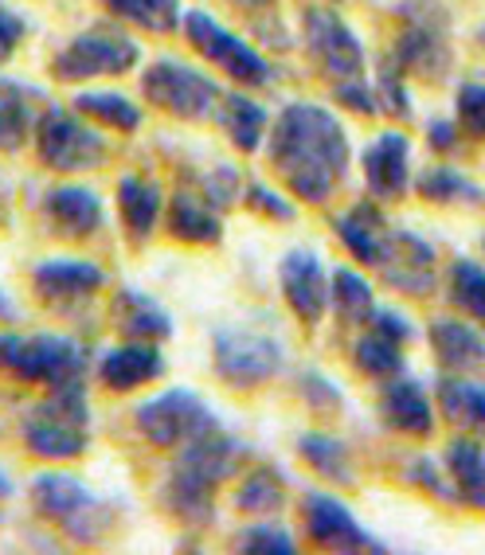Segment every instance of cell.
<instances>
[{
	"instance_id": "1",
	"label": "cell",
	"mask_w": 485,
	"mask_h": 555,
	"mask_svg": "<svg viewBox=\"0 0 485 555\" xmlns=\"http://www.w3.org/2000/svg\"><path fill=\"white\" fill-rule=\"evenodd\" d=\"M270 165L302 204H329L353 160L341 118L317 102H290L270 129Z\"/></svg>"
},
{
	"instance_id": "2",
	"label": "cell",
	"mask_w": 485,
	"mask_h": 555,
	"mask_svg": "<svg viewBox=\"0 0 485 555\" xmlns=\"http://www.w3.org/2000/svg\"><path fill=\"white\" fill-rule=\"evenodd\" d=\"M239 462H243L239 438L224 435L219 427L189 438L161 486V505L184 528H208L216 516V489L235 474Z\"/></svg>"
},
{
	"instance_id": "3",
	"label": "cell",
	"mask_w": 485,
	"mask_h": 555,
	"mask_svg": "<svg viewBox=\"0 0 485 555\" xmlns=\"http://www.w3.org/2000/svg\"><path fill=\"white\" fill-rule=\"evenodd\" d=\"M87 387L82 379H71V384L51 387V399L36 403L24 415V447L43 462H71L87 450Z\"/></svg>"
},
{
	"instance_id": "4",
	"label": "cell",
	"mask_w": 485,
	"mask_h": 555,
	"mask_svg": "<svg viewBox=\"0 0 485 555\" xmlns=\"http://www.w3.org/2000/svg\"><path fill=\"white\" fill-rule=\"evenodd\" d=\"M0 372L24 384L60 387L82 379L87 352L79 340L60 337V333H0Z\"/></svg>"
},
{
	"instance_id": "5",
	"label": "cell",
	"mask_w": 485,
	"mask_h": 555,
	"mask_svg": "<svg viewBox=\"0 0 485 555\" xmlns=\"http://www.w3.org/2000/svg\"><path fill=\"white\" fill-rule=\"evenodd\" d=\"M141 60V48L133 36H126L114 24H94V28L71 36L55 60H51V75L60 82H87V79H106V75H126Z\"/></svg>"
},
{
	"instance_id": "6",
	"label": "cell",
	"mask_w": 485,
	"mask_h": 555,
	"mask_svg": "<svg viewBox=\"0 0 485 555\" xmlns=\"http://www.w3.org/2000/svg\"><path fill=\"white\" fill-rule=\"evenodd\" d=\"M31 505L43 520L71 535V540H99L110 528V505L94 496L75 474H40L31 481Z\"/></svg>"
},
{
	"instance_id": "7",
	"label": "cell",
	"mask_w": 485,
	"mask_h": 555,
	"mask_svg": "<svg viewBox=\"0 0 485 555\" xmlns=\"http://www.w3.org/2000/svg\"><path fill=\"white\" fill-rule=\"evenodd\" d=\"M36 153L51 172H87L99 169L106 157V138L90 129L75 106H51L36 121Z\"/></svg>"
},
{
	"instance_id": "8",
	"label": "cell",
	"mask_w": 485,
	"mask_h": 555,
	"mask_svg": "<svg viewBox=\"0 0 485 555\" xmlns=\"http://www.w3.org/2000/svg\"><path fill=\"white\" fill-rule=\"evenodd\" d=\"M141 94L157 109L173 114L180 121H204L216 114L224 90L216 87L212 75L189 67L184 60H157L141 75Z\"/></svg>"
},
{
	"instance_id": "9",
	"label": "cell",
	"mask_w": 485,
	"mask_h": 555,
	"mask_svg": "<svg viewBox=\"0 0 485 555\" xmlns=\"http://www.w3.org/2000/svg\"><path fill=\"white\" fill-rule=\"evenodd\" d=\"M392 60L404 67V75L443 79V70L450 67V43H446V12L435 0H404Z\"/></svg>"
},
{
	"instance_id": "10",
	"label": "cell",
	"mask_w": 485,
	"mask_h": 555,
	"mask_svg": "<svg viewBox=\"0 0 485 555\" xmlns=\"http://www.w3.org/2000/svg\"><path fill=\"white\" fill-rule=\"evenodd\" d=\"M184 36H189L192 48H196L212 67L224 70L228 79L243 82V87H267V82H275V67H270L243 36L224 28L212 12H204V9L184 12Z\"/></svg>"
},
{
	"instance_id": "11",
	"label": "cell",
	"mask_w": 485,
	"mask_h": 555,
	"mask_svg": "<svg viewBox=\"0 0 485 555\" xmlns=\"http://www.w3.org/2000/svg\"><path fill=\"white\" fill-rule=\"evenodd\" d=\"M212 360L224 384L231 387H255L267 384L282 372L286 352L275 337L258 333L251 325H224L212 337Z\"/></svg>"
},
{
	"instance_id": "12",
	"label": "cell",
	"mask_w": 485,
	"mask_h": 555,
	"mask_svg": "<svg viewBox=\"0 0 485 555\" xmlns=\"http://www.w3.org/2000/svg\"><path fill=\"white\" fill-rule=\"evenodd\" d=\"M133 427L145 435V442L161 450H180L189 438L204 435V430L219 427L212 406L189 391V387H169L161 396L145 399V403L133 411Z\"/></svg>"
},
{
	"instance_id": "13",
	"label": "cell",
	"mask_w": 485,
	"mask_h": 555,
	"mask_svg": "<svg viewBox=\"0 0 485 555\" xmlns=\"http://www.w3.org/2000/svg\"><path fill=\"white\" fill-rule=\"evenodd\" d=\"M302 36H306L309 60L329 79V87L365 79V48L360 36L329 9H306L302 16Z\"/></svg>"
},
{
	"instance_id": "14",
	"label": "cell",
	"mask_w": 485,
	"mask_h": 555,
	"mask_svg": "<svg viewBox=\"0 0 485 555\" xmlns=\"http://www.w3.org/2000/svg\"><path fill=\"white\" fill-rule=\"evenodd\" d=\"M302 525L314 544L333 547V552H384L376 535L365 525H357V516L348 513L345 501L329 493H306L302 496Z\"/></svg>"
},
{
	"instance_id": "15",
	"label": "cell",
	"mask_w": 485,
	"mask_h": 555,
	"mask_svg": "<svg viewBox=\"0 0 485 555\" xmlns=\"http://www.w3.org/2000/svg\"><path fill=\"white\" fill-rule=\"evenodd\" d=\"M278 286H282V298L294 309L306 325H317L329 309V274L326 262L314 255V250L297 247L286 250V258L278 262Z\"/></svg>"
},
{
	"instance_id": "16",
	"label": "cell",
	"mask_w": 485,
	"mask_h": 555,
	"mask_svg": "<svg viewBox=\"0 0 485 555\" xmlns=\"http://www.w3.org/2000/svg\"><path fill=\"white\" fill-rule=\"evenodd\" d=\"M31 286L48 306L71 309L82 306L106 286V270L87 262V258H48L31 270Z\"/></svg>"
},
{
	"instance_id": "17",
	"label": "cell",
	"mask_w": 485,
	"mask_h": 555,
	"mask_svg": "<svg viewBox=\"0 0 485 555\" xmlns=\"http://www.w3.org/2000/svg\"><path fill=\"white\" fill-rule=\"evenodd\" d=\"M365 180L376 199H404L411 189V141L399 129L380 133L365 150Z\"/></svg>"
},
{
	"instance_id": "18",
	"label": "cell",
	"mask_w": 485,
	"mask_h": 555,
	"mask_svg": "<svg viewBox=\"0 0 485 555\" xmlns=\"http://www.w3.org/2000/svg\"><path fill=\"white\" fill-rule=\"evenodd\" d=\"M380 418H384L387 430H399V435L411 438H431V430H435L431 396L411 376L384 379V387H380Z\"/></svg>"
},
{
	"instance_id": "19",
	"label": "cell",
	"mask_w": 485,
	"mask_h": 555,
	"mask_svg": "<svg viewBox=\"0 0 485 555\" xmlns=\"http://www.w3.org/2000/svg\"><path fill=\"white\" fill-rule=\"evenodd\" d=\"M102 216H106L102 196L87 184H55L43 196V219L63 238H90L102 228Z\"/></svg>"
},
{
	"instance_id": "20",
	"label": "cell",
	"mask_w": 485,
	"mask_h": 555,
	"mask_svg": "<svg viewBox=\"0 0 485 555\" xmlns=\"http://www.w3.org/2000/svg\"><path fill=\"white\" fill-rule=\"evenodd\" d=\"M165 372L157 340H126L118 348H106L99 360V379L110 391H133L141 384H153Z\"/></svg>"
},
{
	"instance_id": "21",
	"label": "cell",
	"mask_w": 485,
	"mask_h": 555,
	"mask_svg": "<svg viewBox=\"0 0 485 555\" xmlns=\"http://www.w3.org/2000/svg\"><path fill=\"white\" fill-rule=\"evenodd\" d=\"M380 270L392 286L407 289V294H431V286H435V250L411 231H392Z\"/></svg>"
},
{
	"instance_id": "22",
	"label": "cell",
	"mask_w": 485,
	"mask_h": 555,
	"mask_svg": "<svg viewBox=\"0 0 485 555\" xmlns=\"http://www.w3.org/2000/svg\"><path fill=\"white\" fill-rule=\"evenodd\" d=\"M337 235L348 247V255L360 258L365 267H376V270L387 255V243H392V228H387V219L380 216L372 204L348 208L345 216L337 219Z\"/></svg>"
},
{
	"instance_id": "23",
	"label": "cell",
	"mask_w": 485,
	"mask_h": 555,
	"mask_svg": "<svg viewBox=\"0 0 485 555\" xmlns=\"http://www.w3.org/2000/svg\"><path fill=\"white\" fill-rule=\"evenodd\" d=\"M114 325L129 340H165L173 337V318L165 313L157 298H149L141 289H118L114 294Z\"/></svg>"
},
{
	"instance_id": "24",
	"label": "cell",
	"mask_w": 485,
	"mask_h": 555,
	"mask_svg": "<svg viewBox=\"0 0 485 555\" xmlns=\"http://www.w3.org/2000/svg\"><path fill=\"white\" fill-rule=\"evenodd\" d=\"M169 231L180 243L192 247H216L224 238V223H219L216 208H212L204 192H177L169 204Z\"/></svg>"
},
{
	"instance_id": "25",
	"label": "cell",
	"mask_w": 485,
	"mask_h": 555,
	"mask_svg": "<svg viewBox=\"0 0 485 555\" xmlns=\"http://www.w3.org/2000/svg\"><path fill=\"white\" fill-rule=\"evenodd\" d=\"M161 208H165V199H161V189L149 177L129 172V177L118 180V211L133 243H145L153 235V228L161 223Z\"/></svg>"
},
{
	"instance_id": "26",
	"label": "cell",
	"mask_w": 485,
	"mask_h": 555,
	"mask_svg": "<svg viewBox=\"0 0 485 555\" xmlns=\"http://www.w3.org/2000/svg\"><path fill=\"white\" fill-rule=\"evenodd\" d=\"M431 348H435V357L450 372H465V367L485 364V337L474 325H465V321L455 318L435 321L431 325Z\"/></svg>"
},
{
	"instance_id": "27",
	"label": "cell",
	"mask_w": 485,
	"mask_h": 555,
	"mask_svg": "<svg viewBox=\"0 0 485 555\" xmlns=\"http://www.w3.org/2000/svg\"><path fill=\"white\" fill-rule=\"evenodd\" d=\"M216 118L231 145L243 153H255L263 145V138H267V109L258 106L255 99H247V94H235V90L224 94L216 106Z\"/></svg>"
},
{
	"instance_id": "28",
	"label": "cell",
	"mask_w": 485,
	"mask_h": 555,
	"mask_svg": "<svg viewBox=\"0 0 485 555\" xmlns=\"http://www.w3.org/2000/svg\"><path fill=\"white\" fill-rule=\"evenodd\" d=\"M446 469L455 481V496L470 508H485V447L474 438H455L446 447Z\"/></svg>"
},
{
	"instance_id": "29",
	"label": "cell",
	"mask_w": 485,
	"mask_h": 555,
	"mask_svg": "<svg viewBox=\"0 0 485 555\" xmlns=\"http://www.w3.org/2000/svg\"><path fill=\"white\" fill-rule=\"evenodd\" d=\"M71 106L79 109L82 118L118 129V133H133V129H141V106L133 99H126L122 90H79Z\"/></svg>"
},
{
	"instance_id": "30",
	"label": "cell",
	"mask_w": 485,
	"mask_h": 555,
	"mask_svg": "<svg viewBox=\"0 0 485 555\" xmlns=\"http://www.w3.org/2000/svg\"><path fill=\"white\" fill-rule=\"evenodd\" d=\"M438 411L450 423H458V427L482 430L485 435V384L455 379V376L438 379Z\"/></svg>"
},
{
	"instance_id": "31",
	"label": "cell",
	"mask_w": 485,
	"mask_h": 555,
	"mask_svg": "<svg viewBox=\"0 0 485 555\" xmlns=\"http://www.w3.org/2000/svg\"><path fill=\"white\" fill-rule=\"evenodd\" d=\"M329 306L337 309L341 321H353V325H360V321L372 318V309H376V298H372V286H368V278L360 274V270H333V278H329Z\"/></svg>"
},
{
	"instance_id": "32",
	"label": "cell",
	"mask_w": 485,
	"mask_h": 555,
	"mask_svg": "<svg viewBox=\"0 0 485 555\" xmlns=\"http://www.w3.org/2000/svg\"><path fill=\"white\" fill-rule=\"evenodd\" d=\"M297 454L309 469H317L321 477L337 481V486H348L353 481V462H348V447L341 438L329 435H302L297 438Z\"/></svg>"
},
{
	"instance_id": "33",
	"label": "cell",
	"mask_w": 485,
	"mask_h": 555,
	"mask_svg": "<svg viewBox=\"0 0 485 555\" xmlns=\"http://www.w3.org/2000/svg\"><path fill=\"white\" fill-rule=\"evenodd\" d=\"M235 508L255 516H270L278 508H286V481L278 477V469H255V474H247L239 481Z\"/></svg>"
},
{
	"instance_id": "34",
	"label": "cell",
	"mask_w": 485,
	"mask_h": 555,
	"mask_svg": "<svg viewBox=\"0 0 485 555\" xmlns=\"http://www.w3.org/2000/svg\"><path fill=\"white\" fill-rule=\"evenodd\" d=\"M102 4H106L110 12H118L122 21L157 31V36H165V31H173L177 24H184L180 0H102Z\"/></svg>"
},
{
	"instance_id": "35",
	"label": "cell",
	"mask_w": 485,
	"mask_h": 555,
	"mask_svg": "<svg viewBox=\"0 0 485 555\" xmlns=\"http://www.w3.org/2000/svg\"><path fill=\"white\" fill-rule=\"evenodd\" d=\"M399 348L404 345L380 337V333H368V337H360L357 345H353V364L372 379H392L404 372V352H399Z\"/></svg>"
},
{
	"instance_id": "36",
	"label": "cell",
	"mask_w": 485,
	"mask_h": 555,
	"mask_svg": "<svg viewBox=\"0 0 485 555\" xmlns=\"http://www.w3.org/2000/svg\"><path fill=\"white\" fill-rule=\"evenodd\" d=\"M446 278H450V301L485 325V267H477L474 258H455Z\"/></svg>"
},
{
	"instance_id": "37",
	"label": "cell",
	"mask_w": 485,
	"mask_h": 555,
	"mask_svg": "<svg viewBox=\"0 0 485 555\" xmlns=\"http://www.w3.org/2000/svg\"><path fill=\"white\" fill-rule=\"evenodd\" d=\"M419 196L435 199V204H482L485 192L455 169H426L419 177Z\"/></svg>"
},
{
	"instance_id": "38",
	"label": "cell",
	"mask_w": 485,
	"mask_h": 555,
	"mask_svg": "<svg viewBox=\"0 0 485 555\" xmlns=\"http://www.w3.org/2000/svg\"><path fill=\"white\" fill-rule=\"evenodd\" d=\"M31 129V114H28V102L21 99V90L16 87H4L0 82V153H16L28 141Z\"/></svg>"
},
{
	"instance_id": "39",
	"label": "cell",
	"mask_w": 485,
	"mask_h": 555,
	"mask_svg": "<svg viewBox=\"0 0 485 555\" xmlns=\"http://www.w3.org/2000/svg\"><path fill=\"white\" fill-rule=\"evenodd\" d=\"M376 102L380 109H387L392 118H411V99H407V87H404V67H399L392 55L384 60V67L376 70Z\"/></svg>"
},
{
	"instance_id": "40",
	"label": "cell",
	"mask_w": 485,
	"mask_h": 555,
	"mask_svg": "<svg viewBox=\"0 0 485 555\" xmlns=\"http://www.w3.org/2000/svg\"><path fill=\"white\" fill-rule=\"evenodd\" d=\"M235 547L239 552H255V555H290L294 552V535L286 532L282 525H267V516L258 520V525L243 528V532H235Z\"/></svg>"
},
{
	"instance_id": "41",
	"label": "cell",
	"mask_w": 485,
	"mask_h": 555,
	"mask_svg": "<svg viewBox=\"0 0 485 555\" xmlns=\"http://www.w3.org/2000/svg\"><path fill=\"white\" fill-rule=\"evenodd\" d=\"M455 109H458V126L470 138H485V82H462Z\"/></svg>"
},
{
	"instance_id": "42",
	"label": "cell",
	"mask_w": 485,
	"mask_h": 555,
	"mask_svg": "<svg viewBox=\"0 0 485 555\" xmlns=\"http://www.w3.org/2000/svg\"><path fill=\"white\" fill-rule=\"evenodd\" d=\"M239 189H243V180H239V172H235V165H216V169L204 177V199H208L212 208H231L239 199Z\"/></svg>"
},
{
	"instance_id": "43",
	"label": "cell",
	"mask_w": 485,
	"mask_h": 555,
	"mask_svg": "<svg viewBox=\"0 0 485 555\" xmlns=\"http://www.w3.org/2000/svg\"><path fill=\"white\" fill-rule=\"evenodd\" d=\"M247 204H251V211H258V216H267V219H278V223L294 219V204H290V199H282V192L267 189V184H251Z\"/></svg>"
},
{
	"instance_id": "44",
	"label": "cell",
	"mask_w": 485,
	"mask_h": 555,
	"mask_svg": "<svg viewBox=\"0 0 485 555\" xmlns=\"http://www.w3.org/2000/svg\"><path fill=\"white\" fill-rule=\"evenodd\" d=\"M368 325H372V333H380V337L396 340V345H407L411 340V321L399 313V309H372V318H368Z\"/></svg>"
},
{
	"instance_id": "45",
	"label": "cell",
	"mask_w": 485,
	"mask_h": 555,
	"mask_svg": "<svg viewBox=\"0 0 485 555\" xmlns=\"http://www.w3.org/2000/svg\"><path fill=\"white\" fill-rule=\"evenodd\" d=\"M302 396H306V403L317 406V411H329V406L341 403L337 384H329V379L317 376V372H306V376H302Z\"/></svg>"
},
{
	"instance_id": "46",
	"label": "cell",
	"mask_w": 485,
	"mask_h": 555,
	"mask_svg": "<svg viewBox=\"0 0 485 555\" xmlns=\"http://www.w3.org/2000/svg\"><path fill=\"white\" fill-rule=\"evenodd\" d=\"M21 40H24V21L9 9V4H0V63L21 48Z\"/></svg>"
},
{
	"instance_id": "47",
	"label": "cell",
	"mask_w": 485,
	"mask_h": 555,
	"mask_svg": "<svg viewBox=\"0 0 485 555\" xmlns=\"http://www.w3.org/2000/svg\"><path fill=\"white\" fill-rule=\"evenodd\" d=\"M426 138H431V145H435L438 153H450L458 145V129L450 126V121H435V126L426 129Z\"/></svg>"
},
{
	"instance_id": "48",
	"label": "cell",
	"mask_w": 485,
	"mask_h": 555,
	"mask_svg": "<svg viewBox=\"0 0 485 555\" xmlns=\"http://www.w3.org/2000/svg\"><path fill=\"white\" fill-rule=\"evenodd\" d=\"M16 318H21V309H16V301L9 298V289L0 286V321H4V325H12Z\"/></svg>"
},
{
	"instance_id": "49",
	"label": "cell",
	"mask_w": 485,
	"mask_h": 555,
	"mask_svg": "<svg viewBox=\"0 0 485 555\" xmlns=\"http://www.w3.org/2000/svg\"><path fill=\"white\" fill-rule=\"evenodd\" d=\"M231 4H239V9H247V12H267V9H275L278 0H231Z\"/></svg>"
},
{
	"instance_id": "50",
	"label": "cell",
	"mask_w": 485,
	"mask_h": 555,
	"mask_svg": "<svg viewBox=\"0 0 485 555\" xmlns=\"http://www.w3.org/2000/svg\"><path fill=\"white\" fill-rule=\"evenodd\" d=\"M12 489H16V486H12V477L4 474V466H0V501H9V496H12Z\"/></svg>"
},
{
	"instance_id": "51",
	"label": "cell",
	"mask_w": 485,
	"mask_h": 555,
	"mask_svg": "<svg viewBox=\"0 0 485 555\" xmlns=\"http://www.w3.org/2000/svg\"><path fill=\"white\" fill-rule=\"evenodd\" d=\"M9 219V189H4V180H0V223Z\"/></svg>"
},
{
	"instance_id": "52",
	"label": "cell",
	"mask_w": 485,
	"mask_h": 555,
	"mask_svg": "<svg viewBox=\"0 0 485 555\" xmlns=\"http://www.w3.org/2000/svg\"><path fill=\"white\" fill-rule=\"evenodd\" d=\"M482 247H485V235H482Z\"/></svg>"
}]
</instances>
